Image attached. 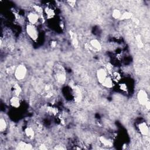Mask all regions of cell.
I'll list each match as a JSON object with an SVG mask.
<instances>
[{
  "label": "cell",
  "mask_w": 150,
  "mask_h": 150,
  "mask_svg": "<svg viewBox=\"0 0 150 150\" xmlns=\"http://www.w3.org/2000/svg\"><path fill=\"white\" fill-rule=\"evenodd\" d=\"M145 106V107H146V108L147 110H149V108H150V103H149V100H148L147 101V103H145V105H144Z\"/></svg>",
  "instance_id": "25"
},
{
  "label": "cell",
  "mask_w": 150,
  "mask_h": 150,
  "mask_svg": "<svg viewBox=\"0 0 150 150\" xmlns=\"http://www.w3.org/2000/svg\"><path fill=\"white\" fill-rule=\"evenodd\" d=\"M40 149H47V147H46V146L44 145H40Z\"/></svg>",
  "instance_id": "27"
},
{
  "label": "cell",
  "mask_w": 150,
  "mask_h": 150,
  "mask_svg": "<svg viewBox=\"0 0 150 150\" xmlns=\"http://www.w3.org/2000/svg\"><path fill=\"white\" fill-rule=\"evenodd\" d=\"M133 21L135 22V24H139L140 21L139 20H138L137 18H133Z\"/></svg>",
  "instance_id": "26"
},
{
  "label": "cell",
  "mask_w": 150,
  "mask_h": 150,
  "mask_svg": "<svg viewBox=\"0 0 150 150\" xmlns=\"http://www.w3.org/2000/svg\"><path fill=\"white\" fill-rule=\"evenodd\" d=\"M34 10H35V12L38 14V15H40V14H42L43 12L42 8H41V6H39V5H34Z\"/></svg>",
  "instance_id": "22"
},
{
  "label": "cell",
  "mask_w": 150,
  "mask_h": 150,
  "mask_svg": "<svg viewBox=\"0 0 150 150\" xmlns=\"http://www.w3.org/2000/svg\"><path fill=\"white\" fill-rule=\"evenodd\" d=\"M100 141L102 143V144L103 145H105V146H112V142L110 141H109L107 139H106V138L105 137H103V136H101V137H100Z\"/></svg>",
  "instance_id": "17"
},
{
  "label": "cell",
  "mask_w": 150,
  "mask_h": 150,
  "mask_svg": "<svg viewBox=\"0 0 150 150\" xmlns=\"http://www.w3.org/2000/svg\"><path fill=\"white\" fill-rule=\"evenodd\" d=\"M131 18H132V14L130 12H124L123 14H121V16L120 19H121V20H126L130 19Z\"/></svg>",
  "instance_id": "21"
},
{
  "label": "cell",
  "mask_w": 150,
  "mask_h": 150,
  "mask_svg": "<svg viewBox=\"0 0 150 150\" xmlns=\"http://www.w3.org/2000/svg\"><path fill=\"white\" fill-rule=\"evenodd\" d=\"M26 31L28 35L33 41H36L38 38V30L34 25L28 24L26 27Z\"/></svg>",
  "instance_id": "3"
},
{
  "label": "cell",
  "mask_w": 150,
  "mask_h": 150,
  "mask_svg": "<svg viewBox=\"0 0 150 150\" xmlns=\"http://www.w3.org/2000/svg\"><path fill=\"white\" fill-rule=\"evenodd\" d=\"M10 104L11 107H12L13 108H17L19 107L21 105L19 99L18 98V96H13L10 100Z\"/></svg>",
  "instance_id": "8"
},
{
  "label": "cell",
  "mask_w": 150,
  "mask_h": 150,
  "mask_svg": "<svg viewBox=\"0 0 150 150\" xmlns=\"http://www.w3.org/2000/svg\"><path fill=\"white\" fill-rule=\"evenodd\" d=\"M69 34H70L71 42H72L73 45L74 46V47L75 48H77L78 47V45H79V42H78L76 34L71 31H70V32H69Z\"/></svg>",
  "instance_id": "10"
},
{
  "label": "cell",
  "mask_w": 150,
  "mask_h": 150,
  "mask_svg": "<svg viewBox=\"0 0 150 150\" xmlns=\"http://www.w3.org/2000/svg\"><path fill=\"white\" fill-rule=\"evenodd\" d=\"M6 127H7V124H6L5 120L1 118L0 119V131L1 132H4L6 130Z\"/></svg>",
  "instance_id": "16"
},
{
  "label": "cell",
  "mask_w": 150,
  "mask_h": 150,
  "mask_svg": "<svg viewBox=\"0 0 150 150\" xmlns=\"http://www.w3.org/2000/svg\"><path fill=\"white\" fill-rule=\"evenodd\" d=\"M137 98L139 103L141 105L143 106H144L145 105V103H147V101L148 100L146 91H145L144 90L142 89L140 90L138 92L137 94Z\"/></svg>",
  "instance_id": "4"
},
{
  "label": "cell",
  "mask_w": 150,
  "mask_h": 150,
  "mask_svg": "<svg viewBox=\"0 0 150 150\" xmlns=\"http://www.w3.org/2000/svg\"><path fill=\"white\" fill-rule=\"evenodd\" d=\"M90 45L93 50L95 49L97 50H100L101 49V45L100 43L97 40H92L90 42Z\"/></svg>",
  "instance_id": "9"
},
{
  "label": "cell",
  "mask_w": 150,
  "mask_h": 150,
  "mask_svg": "<svg viewBox=\"0 0 150 150\" xmlns=\"http://www.w3.org/2000/svg\"><path fill=\"white\" fill-rule=\"evenodd\" d=\"M107 77V70L103 68H100L97 71V78L99 83L102 84V83L105 81V80Z\"/></svg>",
  "instance_id": "5"
},
{
  "label": "cell",
  "mask_w": 150,
  "mask_h": 150,
  "mask_svg": "<svg viewBox=\"0 0 150 150\" xmlns=\"http://www.w3.org/2000/svg\"><path fill=\"white\" fill-rule=\"evenodd\" d=\"M27 69L24 64H19L16 68L14 76L18 80H24L27 76Z\"/></svg>",
  "instance_id": "2"
},
{
  "label": "cell",
  "mask_w": 150,
  "mask_h": 150,
  "mask_svg": "<svg viewBox=\"0 0 150 150\" xmlns=\"http://www.w3.org/2000/svg\"><path fill=\"white\" fill-rule=\"evenodd\" d=\"M102 84L106 88H112L113 86V81L111 77H107L105 81L102 83Z\"/></svg>",
  "instance_id": "12"
},
{
  "label": "cell",
  "mask_w": 150,
  "mask_h": 150,
  "mask_svg": "<svg viewBox=\"0 0 150 150\" xmlns=\"http://www.w3.org/2000/svg\"><path fill=\"white\" fill-rule=\"evenodd\" d=\"M16 68H15L14 66H11L10 68H8L6 69V73H7L8 75H11V74H13L15 73Z\"/></svg>",
  "instance_id": "23"
},
{
  "label": "cell",
  "mask_w": 150,
  "mask_h": 150,
  "mask_svg": "<svg viewBox=\"0 0 150 150\" xmlns=\"http://www.w3.org/2000/svg\"><path fill=\"white\" fill-rule=\"evenodd\" d=\"M56 42H52L51 43V47L52 48H55V47H56Z\"/></svg>",
  "instance_id": "28"
},
{
  "label": "cell",
  "mask_w": 150,
  "mask_h": 150,
  "mask_svg": "<svg viewBox=\"0 0 150 150\" xmlns=\"http://www.w3.org/2000/svg\"><path fill=\"white\" fill-rule=\"evenodd\" d=\"M75 99L77 101H80L82 99V94L81 92H80V90L77 88V87H75Z\"/></svg>",
  "instance_id": "20"
},
{
  "label": "cell",
  "mask_w": 150,
  "mask_h": 150,
  "mask_svg": "<svg viewBox=\"0 0 150 150\" xmlns=\"http://www.w3.org/2000/svg\"><path fill=\"white\" fill-rule=\"evenodd\" d=\"M67 3L69 4V5H70L71 6H74L75 5H76V1H68Z\"/></svg>",
  "instance_id": "24"
},
{
  "label": "cell",
  "mask_w": 150,
  "mask_h": 150,
  "mask_svg": "<svg viewBox=\"0 0 150 150\" xmlns=\"http://www.w3.org/2000/svg\"><path fill=\"white\" fill-rule=\"evenodd\" d=\"M12 91L13 92L14 94V96H18L21 93L22 89H21V87H20L19 84L16 83L13 86Z\"/></svg>",
  "instance_id": "13"
},
{
  "label": "cell",
  "mask_w": 150,
  "mask_h": 150,
  "mask_svg": "<svg viewBox=\"0 0 150 150\" xmlns=\"http://www.w3.org/2000/svg\"><path fill=\"white\" fill-rule=\"evenodd\" d=\"M54 78L59 84H63L66 82V75L64 68L61 65L55 66L54 69Z\"/></svg>",
  "instance_id": "1"
},
{
  "label": "cell",
  "mask_w": 150,
  "mask_h": 150,
  "mask_svg": "<svg viewBox=\"0 0 150 150\" xmlns=\"http://www.w3.org/2000/svg\"><path fill=\"white\" fill-rule=\"evenodd\" d=\"M45 14L48 19H51L55 15V11L50 8H47L45 10Z\"/></svg>",
  "instance_id": "14"
},
{
  "label": "cell",
  "mask_w": 150,
  "mask_h": 150,
  "mask_svg": "<svg viewBox=\"0 0 150 150\" xmlns=\"http://www.w3.org/2000/svg\"><path fill=\"white\" fill-rule=\"evenodd\" d=\"M27 18L29 24L34 25L38 22L39 15L35 12H31L29 13V14L28 15Z\"/></svg>",
  "instance_id": "6"
},
{
  "label": "cell",
  "mask_w": 150,
  "mask_h": 150,
  "mask_svg": "<svg viewBox=\"0 0 150 150\" xmlns=\"http://www.w3.org/2000/svg\"><path fill=\"white\" fill-rule=\"evenodd\" d=\"M135 41L136 42H137V47L139 48H142L144 47V43H143L142 40H141V37L140 35H137V36H135Z\"/></svg>",
  "instance_id": "19"
},
{
  "label": "cell",
  "mask_w": 150,
  "mask_h": 150,
  "mask_svg": "<svg viewBox=\"0 0 150 150\" xmlns=\"http://www.w3.org/2000/svg\"><path fill=\"white\" fill-rule=\"evenodd\" d=\"M25 134L29 138H33L35 135V132L31 127H27L25 130Z\"/></svg>",
  "instance_id": "15"
},
{
  "label": "cell",
  "mask_w": 150,
  "mask_h": 150,
  "mask_svg": "<svg viewBox=\"0 0 150 150\" xmlns=\"http://www.w3.org/2000/svg\"><path fill=\"white\" fill-rule=\"evenodd\" d=\"M138 128H139V131L140 133L144 135H147L149 132L148 127L147 124L145 122H142V123H140L138 126Z\"/></svg>",
  "instance_id": "7"
},
{
  "label": "cell",
  "mask_w": 150,
  "mask_h": 150,
  "mask_svg": "<svg viewBox=\"0 0 150 150\" xmlns=\"http://www.w3.org/2000/svg\"><path fill=\"white\" fill-rule=\"evenodd\" d=\"M18 148L19 149H32V146L31 144H28L25 142L20 141L18 143Z\"/></svg>",
  "instance_id": "11"
},
{
  "label": "cell",
  "mask_w": 150,
  "mask_h": 150,
  "mask_svg": "<svg viewBox=\"0 0 150 150\" xmlns=\"http://www.w3.org/2000/svg\"><path fill=\"white\" fill-rule=\"evenodd\" d=\"M121 16V13L120 11L118 9H114L112 12V17L114 19H120Z\"/></svg>",
  "instance_id": "18"
}]
</instances>
